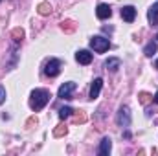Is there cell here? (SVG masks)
I'll return each instance as SVG.
<instances>
[{
    "label": "cell",
    "instance_id": "obj_1",
    "mask_svg": "<svg viewBox=\"0 0 158 156\" xmlns=\"http://www.w3.org/2000/svg\"><path fill=\"white\" fill-rule=\"evenodd\" d=\"M50 92L46 90V88H35L33 92H31V96H30V109L33 110V112H39L42 110L46 105H48V101H50Z\"/></svg>",
    "mask_w": 158,
    "mask_h": 156
},
{
    "label": "cell",
    "instance_id": "obj_2",
    "mask_svg": "<svg viewBox=\"0 0 158 156\" xmlns=\"http://www.w3.org/2000/svg\"><path fill=\"white\" fill-rule=\"evenodd\" d=\"M90 48L96 51V53H105L109 48H110V40L107 37H101V35H96L90 39Z\"/></svg>",
    "mask_w": 158,
    "mask_h": 156
},
{
    "label": "cell",
    "instance_id": "obj_3",
    "mask_svg": "<svg viewBox=\"0 0 158 156\" xmlns=\"http://www.w3.org/2000/svg\"><path fill=\"white\" fill-rule=\"evenodd\" d=\"M131 121H132L131 109L129 107H119L118 114H116V123H118L121 129H129L131 127Z\"/></svg>",
    "mask_w": 158,
    "mask_h": 156
},
{
    "label": "cell",
    "instance_id": "obj_4",
    "mask_svg": "<svg viewBox=\"0 0 158 156\" xmlns=\"http://www.w3.org/2000/svg\"><path fill=\"white\" fill-rule=\"evenodd\" d=\"M74 90H76V83H74V81H66V83H63V84L59 86L57 97H59V99H72Z\"/></svg>",
    "mask_w": 158,
    "mask_h": 156
},
{
    "label": "cell",
    "instance_id": "obj_5",
    "mask_svg": "<svg viewBox=\"0 0 158 156\" xmlns=\"http://www.w3.org/2000/svg\"><path fill=\"white\" fill-rule=\"evenodd\" d=\"M59 72H61V61H59V59H50V61L46 63L44 74H46L48 77H57Z\"/></svg>",
    "mask_w": 158,
    "mask_h": 156
},
{
    "label": "cell",
    "instance_id": "obj_6",
    "mask_svg": "<svg viewBox=\"0 0 158 156\" xmlns=\"http://www.w3.org/2000/svg\"><path fill=\"white\" fill-rule=\"evenodd\" d=\"M101 88H103V79L101 77H96L92 81V84H90V92H88V97L94 101V99H98L99 97V94H101Z\"/></svg>",
    "mask_w": 158,
    "mask_h": 156
},
{
    "label": "cell",
    "instance_id": "obj_7",
    "mask_svg": "<svg viewBox=\"0 0 158 156\" xmlns=\"http://www.w3.org/2000/svg\"><path fill=\"white\" fill-rule=\"evenodd\" d=\"M112 151V140L109 136H105L101 142H99V147H98V154L99 156H109Z\"/></svg>",
    "mask_w": 158,
    "mask_h": 156
},
{
    "label": "cell",
    "instance_id": "obj_8",
    "mask_svg": "<svg viewBox=\"0 0 158 156\" xmlns=\"http://www.w3.org/2000/svg\"><path fill=\"white\" fill-rule=\"evenodd\" d=\"M110 15H112V9H110L109 4H99L96 7V17L99 20H107V18H110Z\"/></svg>",
    "mask_w": 158,
    "mask_h": 156
},
{
    "label": "cell",
    "instance_id": "obj_9",
    "mask_svg": "<svg viewBox=\"0 0 158 156\" xmlns=\"http://www.w3.org/2000/svg\"><path fill=\"white\" fill-rule=\"evenodd\" d=\"M121 18L125 22H134V18H136V7L134 6H123L121 7Z\"/></svg>",
    "mask_w": 158,
    "mask_h": 156
},
{
    "label": "cell",
    "instance_id": "obj_10",
    "mask_svg": "<svg viewBox=\"0 0 158 156\" xmlns=\"http://www.w3.org/2000/svg\"><path fill=\"white\" fill-rule=\"evenodd\" d=\"M76 61H77L79 64H90L92 63V53L88 50H79L77 53H76Z\"/></svg>",
    "mask_w": 158,
    "mask_h": 156
},
{
    "label": "cell",
    "instance_id": "obj_11",
    "mask_svg": "<svg viewBox=\"0 0 158 156\" xmlns=\"http://www.w3.org/2000/svg\"><path fill=\"white\" fill-rule=\"evenodd\" d=\"M147 18H149V24H151V26H158V2L149 7V11H147Z\"/></svg>",
    "mask_w": 158,
    "mask_h": 156
},
{
    "label": "cell",
    "instance_id": "obj_12",
    "mask_svg": "<svg viewBox=\"0 0 158 156\" xmlns=\"http://www.w3.org/2000/svg\"><path fill=\"white\" fill-rule=\"evenodd\" d=\"M109 72H118V68L121 66V61H119L118 57H109L107 61H105V64H103Z\"/></svg>",
    "mask_w": 158,
    "mask_h": 156
},
{
    "label": "cell",
    "instance_id": "obj_13",
    "mask_svg": "<svg viewBox=\"0 0 158 156\" xmlns=\"http://www.w3.org/2000/svg\"><path fill=\"white\" fill-rule=\"evenodd\" d=\"M156 51H158V42H153V40H151V42H147V44H145V48H143V53H145L147 57H153Z\"/></svg>",
    "mask_w": 158,
    "mask_h": 156
},
{
    "label": "cell",
    "instance_id": "obj_14",
    "mask_svg": "<svg viewBox=\"0 0 158 156\" xmlns=\"http://www.w3.org/2000/svg\"><path fill=\"white\" fill-rule=\"evenodd\" d=\"M72 112H74V109H70V107H63V109H59V117H61V119H66V117L72 116Z\"/></svg>",
    "mask_w": 158,
    "mask_h": 156
},
{
    "label": "cell",
    "instance_id": "obj_15",
    "mask_svg": "<svg viewBox=\"0 0 158 156\" xmlns=\"http://www.w3.org/2000/svg\"><path fill=\"white\" fill-rule=\"evenodd\" d=\"M50 11H52V7H50L48 4H40V6H39V13H40V15H48Z\"/></svg>",
    "mask_w": 158,
    "mask_h": 156
},
{
    "label": "cell",
    "instance_id": "obj_16",
    "mask_svg": "<svg viewBox=\"0 0 158 156\" xmlns=\"http://www.w3.org/2000/svg\"><path fill=\"white\" fill-rule=\"evenodd\" d=\"M4 101H6V88L0 84V105H2Z\"/></svg>",
    "mask_w": 158,
    "mask_h": 156
},
{
    "label": "cell",
    "instance_id": "obj_17",
    "mask_svg": "<svg viewBox=\"0 0 158 156\" xmlns=\"http://www.w3.org/2000/svg\"><path fill=\"white\" fill-rule=\"evenodd\" d=\"M22 35H24V31H22V30H15V31H13V37H15V40H20L19 37H22Z\"/></svg>",
    "mask_w": 158,
    "mask_h": 156
},
{
    "label": "cell",
    "instance_id": "obj_18",
    "mask_svg": "<svg viewBox=\"0 0 158 156\" xmlns=\"http://www.w3.org/2000/svg\"><path fill=\"white\" fill-rule=\"evenodd\" d=\"M153 101H155V103H158V92L155 94V97H153Z\"/></svg>",
    "mask_w": 158,
    "mask_h": 156
},
{
    "label": "cell",
    "instance_id": "obj_19",
    "mask_svg": "<svg viewBox=\"0 0 158 156\" xmlns=\"http://www.w3.org/2000/svg\"><path fill=\"white\" fill-rule=\"evenodd\" d=\"M155 68H158V59H156V63H155Z\"/></svg>",
    "mask_w": 158,
    "mask_h": 156
},
{
    "label": "cell",
    "instance_id": "obj_20",
    "mask_svg": "<svg viewBox=\"0 0 158 156\" xmlns=\"http://www.w3.org/2000/svg\"><path fill=\"white\" fill-rule=\"evenodd\" d=\"M156 42H158V33H156Z\"/></svg>",
    "mask_w": 158,
    "mask_h": 156
}]
</instances>
